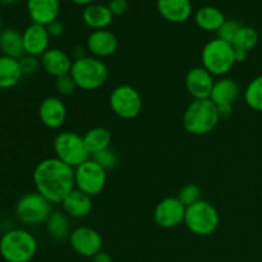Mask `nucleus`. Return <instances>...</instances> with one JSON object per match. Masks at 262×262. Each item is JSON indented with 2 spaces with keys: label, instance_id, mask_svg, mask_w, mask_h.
Wrapping results in <instances>:
<instances>
[{
  "label": "nucleus",
  "instance_id": "nucleus-17",
  "mask_svg": "<svg viewBox=\"0 0 262 262\" xmlns=\"http://www.w3.org/2000/svg\"><path fill=\"white\" fill-rule=\"evenodd\" d=\"M41 69L54 78L67 76L71 73L73 59L67 51L59 48H50L40 58Z\"/></svg>",
  "mask_w": 262,
  "mask_h": 262
},
{
  "label": "nucleus",
  "instance_id": "nucleus-15",
  "mask_svg": "<svg viewBox=\"0 0 262 262\" xmlns=\"http://www.w3.org/2000/svg\"><path fill=\"white\" fill-rule=\"evenodd\" d=\"M118 38L112 31L97 30L92 31L86 40V49L89 55L104 59L114 55L118 50Z\"/></svg>",
  "mask_w": 262,
  "mask_h": 262
},
{
  "label": "nucleus",
  "instance_id": "nucleus-37",
  "mask_svg": "<svg viewBox=\"0 0 262 262\" xmlns=\"http://www.w3.org/2000/svg\"><path fill=\"white\" fill-rule=\"evenodd\" d=\"M86 55H89V53H87V49H86V46H76V48L73 49V50H72V59H73V60H76V59H81V58H83V56H86Z\"/></svg>",
  "mask_w": 262,
  "mask_h": 262
},
{
  "label": "nucleus",
  "instance_id": "nucleus-3",
  "mask_svg": "<svg viewBox=\"0 0 262 262\" xmlns=\"http://www.w3.org/2000/svg\"><path fill=\"white\" fill-rule=\"evenodd\" d=\"M222 119L217 106L210 99L193 100L184 110L183 128L193 136H204L212 132Z\"/></svg>",
  "mask_w": 262,
  "mask_h": 262
},
{
  "label": "nucleus",
  "instance_id": "nucleus-29",
  "mask_svg": "<svg viewBox=\"0 0 262 262\" xmlns=\"http://www.w3.org/2000/svg\"><path fill=\"white\" fill-rule=\"evenodd\" d=\"M243 97L250 109L262 112V74L251 79L243 92Z\"/></svg>",
  "mask_w": 262,
  "mask_h": 262
},
{
  "label": "nucleus",
  "instance_id": "nucleus-32",
  "mask_svg": "<svg viewBox=\"0 0 262 262\" xmlns=\"http://www.w3.org/2000/svg\"><path fill=\"white\" fill-rule=\"evenodd\" d=\"M77 89L78 87H77L76 82L72 78L71 74H67V76L59 77L55 79V90L60 96H71Z\"/></svg>",
  "mask_w": 262,
  "mask_h": 262
},
{
  "label": "nucleus",
  "instance_id": "nucleus-4",
  "mask_svg": "<svg viewBox=\"0 0 262 262\" xmlns=\"http://www.w3.org/2000/svg\"><path fill=\"white\" fill-rule=\"evenodd\" d=\"M201 63L216 78L227 77L237 64L234 48L222 38H212L202 48Z\"/></svg>",
  "mask_w": 262,
  "mask_h": 262
},
{
  "label": "nucleus",
  "instance_id": "nucleus-41",
  "mask_svg": "<svg viewBox=\"0 0 262 262\" xmlns=\"http://www.w3.org/2000/svg\"><path fill=\"white\" fill-rule=\"evenodd\" d=\"M2 31H3V30H2V25H0V32H2Z\"/></svg>",
  "mask_w": 262,
  "mask_h": 262
},
{
  "label": "nucleus",
  "instance_id": "nucleus-30",
  "mask_svg": "<svg viewBox=\"0 0 262 262\" xmlns=\"http://www.w3.org/2000/svg\"><path fill=\"white\" fill-rule=\"evenodd\" d=\"M178 199L186 207L191 206V205L196 204V202H199L200 200H202L201 188L194 183L186 184V186L182 187L181 191H179Z\"/></svg>",
  "mask_w": 262,
  "mask_h": 262
},
{
  "label": "nucleus",
  "instance_id": "nucleus-21",
  "mask_svg": "<svg viewBox=\"0 0 262 262\" xmlns=\"http://www.w3.org/2000/svg\"><path fill=\"white\" fill-rule=\"evenodd\" d=\"M61 209L72 219H83L92 211V197L78 189H73L61 202Z\"/></svg>",
  "mask_w": 262,
  "mask_h": 262
},
{
  "label": "nucleus",
  "instance_id": "nucleus-12",
  "mask_svg": "<svg viewBox=\"0 0 262 262\" xmlns=\"http://www.w3.org/2000/svg\"><path fill=\"white\" fill-rule=\"evenodd\" d=\"M186 210L178 197H165L155 206L154 220L163 229H173L184 223Z\"/></svg>",
  "mask_w": 262,
  "mask_h": 262
},
{
  "label": "nucleus",
  "instance_id": "nucleus-31",
  "mask_svg": "<svg viewBox=\"0 0 262 262\" xmlns=\"http://www.w3.org/2000/svg\"><path fill=\"white\" fill-rule=\"evenodd\" d=\"M99 165H101L105 170H110L114 169L118 164V155L114 150L112 148H105V150L100 151V152L94 154L91 156Z\"/></svg>",
  "mask_w": 262,
  "mask_h": 262
},
{
  "label": "nucleus",
  "instance_id": "nucleus-33",
  "mask_svg": "<svg viewBox=\"0 0 262 262\" xmlns=\"http://www.w3.org/2000/svg\"><path fill=\"white\" fill-rule=\"evenodd\" d=\"M239 22H237V20L234 19H227L224 22V25L220 27V30L217 31V37L222 38V40L227 41V42H230L232 43V41L234 40L235 35H237V32L239 31L241 28Z\"/></svg>",
  "mask_w": 262,
  "mask_h": 262
},
{
  "label": "nucleus",
  "instance_id": "nucleus-22",
  "mask_svg": "<svg viewBox=\"0 0 262 262\" xmlns=\"http://www.w3.org/2000/svg\"><path fill=\"white\" fill-rule=\"evenodd\" d=\"M113 13L110 12L109 7L104 4H94L89 5L82 12V19L84 25L90 27L91 30H107L113 22Z\"/></svg>",
  "mask_w": 262,
  "mask_h": 262
},
{
  "label": "nucleus",
  "instance_id": "nucleus-8",
  "mask_svg": "<svg viewBox=\"0 0 262 262\" xmlns=\"http://www.w3.org/2000/svg\"><path fill=\"white\" fill-rule=\"evenodd\" d=\"M14 210L18 220L30 227L45 224L54 211L53 204L36 191L23 194L15 204Z\"/></svg>",
  "mask_w": 262,
  "mask_h": 262
},
{
  "label": "nucleus",
  "instance_id": "nucleus-35",
  "mask_svg": "<svg viewBox=\"0 0 262 262\" xmlns=\"http://www.w3.org/2000/svg\"><path fill=\"white\" fill-rule=\"evenodd\" d=\"M107 7L114 17H120V15L125 14V12L128 10V2L127 0H110Z\"/></svg>",
  "mask_w": 262,
  "mask_h": 262
},
{
  "label": "nucleus",
  "instance_id": "nucleus-16",
  "mask_svg": "<svg viewBox=\"0 0 262 262\" xmlns=\"http://www.w3.org/2000/svg\"><path fill=\"white\" fill-rule=\"evenodd\" d=\"M23 49L26 55L41 58L50 49V35L46 26L31 23L22 32Z\"/></svg>",
  "mask_w": 262,
  "mask_h": 262
},
{
  "label": "nucleus",
  "instance_id": "nucleus-2",
  "mask_svg": "<svg viewBox=\"0 0 262 262\" xmlns=\"http://www.w3.org/2000/svg\"><path fill=\"white\" fill-rule=\"evenodd\" d=\"M37 239L27 229H9L0 238V256L7 262H30L37 253Z\"/></svg>",
  "mask_w": 262,
  "mask_h": 262
},
{
  "label": "nucleus",
  "instance_id": "nucleus-7",
  "mask_svg": "<svg viewBox=\"0 0 262 262\" xmlns=\"http://www.w3.org/2000/svg\"><path fill=\"white\" fill-rule=\"evenodd\" d=\"M54 152L55 158L76 169L91 158L84 143L83 136L73 130H63L54 138Z\"/></svg>",
  "mask_w": 262,
  "mask_h": 262
},
{
  "label": "nucleus",
  "instance_id": "nucleus-28",
  "mask_svg": "<svg viewBox=\"0 0 262 262\" xmlns=\"http://www.w3.org/2000/svg\"><path fill=\"white\" fill-rule=\"evenodd\" d=\"M258 43V33L251 26H241L239 31L235 35L234 40L232 41V45L235 51L239 53L250 54L256 45Z\"/></svg>",
  "mask_w": 262,
  "mask_h": 262
},
{
  "label": "nucleus",
  "instance_id": "nucleus-6",
  "mask_svg": "<svg viewBox=\"0 0 262 262\" xmlns=\"http://www.w3.org/2000/svg\"><path fill=\"white\" fill-rule=\"evenodd\" d=\"M183 224L192 234L209 237L219 228L220 215L214 205L206 200H200L199 202L187 207Z\"/></svg>",
  "mask_w": 262,
  "mask_h": 262
},
{
  "label": "nucleus",
  "instance_id": "nucleus-10",
  "mask_svg": "<svg viewBox=\"0 0 262 262\" xmlns=\"http://www.w3.org/2000/svg\"><path fill=\"white\" fill-rule=\"evenodd\" d=\"M107 170L96 163L92 158L74 169L76 189L95 197L104 191L107 181Z\"/></svg>",
  "mask_w": 262,
  "mask_h": 262
},
{
  "label": "nucleus",
  "instance_id": "nucleus-25",
  "mask_svg": "<svg viewBox=\"0 0 262 262\" xmlns=\"http://www.w3.org/2000/svg\"><path fill=\"white\" fill-rule=\"evenodd\" d=\"M0 51L2 55L19 60L25 55L22 33L14 28H5L0 32Z\"/></svg>",
  "mask_w": 262,
  "mask_h": 262
},
{
  "label": "nucleus",
  "instance_id": "nucleus-36",
  "mask_svg": "<svg viewBox=\"0 0 262 262\" xmlns=\"http://www.w3.org/2000/svg\"><path fill=\"white\" fill-rule=\"evenodd\" d=\"M48 28V32L50 35V37H60L64 33V26L60 20H54L53 23H50L49 26H46Z\"/></svg>",
  "mask_w": 262,
  "mask_h": 262
},
{
  "label": "nucleus",
  "instance_id": "nucleus-27",
  "mask_svg": "<svg viewBox=\"0 0 262 262\" xmlns=\"http://www.w3.org/2000/svg\"><path fill=\"white\" fill-rule=\"evenodd\" d=\"M83 140L84 143H86L87 150L92 156L94 154L110 147L112 133L105 127H94L84 133Z\"/></svg>",
  "mask_w": 262,
  "mask_h": 262
},
{
  "label": "nucleus",
  "instance_id": "nucleus-11",
  "mask_svg": "<svg viewBox=\"0 0 262 262\" xmlns=\"http://www.w3.org/2000/svg\"><path fill=\"white\" fill-rule=\"evenodd\" d=\"M72 250L82 257H94L102 251V237L91 227H77L68 238Z\"/></svg>",
  "mask_w": 262,
  "mask_h": 262
},
{
  "label": "nucleus",
  "instance_id": "nucleus-40",
  "mask_svg": "<svg viewBox=\"0 0 262 262\" xmlns=\"http://www.w3.org/2000/svg\"><path fill=\"white\" fill-rule=\"evenodd\" d=\"M18 2H19V0H0V4L4 5V7H10V5L17 4Z\"/></svg>",
  "mask_w": 262,
  "mask_h": 262
},
{
  "label": "nucleus",
  "instance_id": "nucleus-23",
  "mask_svg": "<svg viewBox=\"0 0 262 262\" xmlns=\"http://www.w3.org/2000/svg\"><path fill=\"white\" fill-rule=\"evenodd\" d=\"M227 20L224 13L219 8L206 5V7L200 8L194 14V22L197 27L206 32H217L224 22Z\"/></svg>",
  "mask_w": 262,
  "mask_h": 262
},
{
  "label": "nucleus",
  "instance_id": "nucleus-13",
  "mask_svg": "<svg viewBox=\"0 0 262 262\" xmlns=\"http://www.w3.org/2000/svg\"><path fill=\"white\" fill-rule=\"evenodd\" d=\"M67 106L59 96H48L38 106V118L49 129H59L67 120Z\"/></svg>",
  "mask_w": 262,
  "mask_h": 262
},
{
  "label": "nucleus",
  "instance_id": "nucleus-20",
  "mask_svg": "<svg viewBox=\"0 0 262 262\" xmlns=\"http://www.w3.org/2000/svg\"><path fill=\"white\" fill-rule=\"evenodd\" d=\"M159 14L170 23H183L191 18L193 8L191 0H156Z\"/></svg>",
  "mask_w": 262,
  "mask_h": 262
},
{
  "label": "nucleus",
  "instance_id": "nucleus-5",
  "mask_svg": "<svg viewBox=\"0 0 262 262\" xmlns=\"http://www.w3.org/2000/svg\"><path fill=\"white\" fill-rule=\"evenodd\" d=\"M69 74L74 79L78 89L83 91H95L106 83L109 71L102 59L86 55L73 60Z\"/></svg>",
  "mask_w": 262,
  "mask_h": 262
},
{
  "label": "nucleus",
  "instance_id": "nucleus-14",
  "mask_svg": "<svg viewBox=\"0 0 262 262\" xmlns=\"http://www.w3.org/2000/svg\"><path fill=\"white\" fill-rule=\"evenodd\" d=\"M215 77L202 66L189 69L186 76V89L193 100L210 99Z\"/></svg>",
  "mask_w": 262,
  "mask_h": 262
},
{
  "label": "nucleus",
  "instance_id": "nucleus-38",
  "mask_svg": "<svg viewBox=\"0 0 262 262\" xmlns=\"http://www.w3.org/2000/svg\"><path fill=\"white\" fill-rule=\"evenodd\" d=\"M92 262H113V258L109 253L101 251L92 257Z\"/></svg>",
  "mask_w": 262,
  "mask_h": 262
},
{
  "label": "nucleus",
  "instance_id": "nucleus-18",
  "mask_svg": "<svg viewBox=\"0 0 262 262\" xmlns=\"http://www.w3.org/2000/svg\"><path fill=\"white\" fill-rule=\"evenodd\" d=\"M241 87L230 77H220L215 79L210 100L217 106V109H233V104L238 100Z\"/></svg>",
  "mask_w": 262,
  "mask_h": 262
},
{
  "label": "nucleus",
  "instance_id": "nucleus-39",
  "mask_svg": "<svg viewBox=\"0 0 262 262\" xmlns=\"http://www.w3.org/2000/svg\"><path fill=\"white\" fill-rule=\"evenodd\" d=\"M72 3H73V4H76V5H78V7H89V5H91V4H94L95 3V0H71Z\"/></svg>",
  "mask_w": 262,
  "mask_h": 262
},
{
  "label": "nucleus",
  "instance_id": "nucleus-24",
  "mask_svg": "<svg viewBox=\"0 0 262 262\" xmlns=\"http://www.w3.org/2000/svg\"><path fill=\"white\" fill-rule=\"evenodd\" d=\"M23 77L18 59L0 55V90H9L17 86Z\"/></svg>",
  "mask_w": 262,
  "mask_h": 262
},
{
  "label": "nucleus",
  "instance_id": "nucleus-19",
  "mask_svg": "<svg viewBox=\"0 0 262 262\" xmlns=\"http://www.w3.org/2000/svg\"><path fill=\"white\" fill-rule=\"evenodd\" d=\"M27 13L32 23L49 26L58 19L60 3L59 0H27Z\"/></svg>",
  "mask_w": 262,
  "mask_h": 262
},
{
  "label": "nucleus",
  "instance_id": "nucleus-1",
  "mask_svg": "<svg viewBox=\"0 0 262 262\" xmlns=\"http://www.w3.org/2000/svg\"><path fill=\"white\" fill-rule=\"evenodd\" d=\"M36 192L42 194L53 205L63 200L76 189L74 169L58 158H48L35 166L32 174Z\"/></svg>",
  "mask_w": 262,
  "mask_h": 262
},
{
  "label": "nucleus",
  "instance_id": "nucleus-34",
  "mask_svg": "<svg viewBox=\"0 0 262 262\" xmlns=\"http://www.w3.org/2000/svg\"><path fill=\"white\" fill-rule=\"evenodd\" d=\"M19 66L22 69L23 74H33L41 68L40 58L32 55H23L19 59Z\"/></svg>",
  "mask_w": 262,
  "mask_h": 262
},
{
  "label": "nucleus",
  "instance_id": "nucleus-26",
  "mask_svg": "<svg viewBox=\"0 0 262 262\" xmlns=\"http://www.w3.org/2000/svg\"><path fill=\"white\" fill-rule=\"evenodd\" d=\"M45 227L49 237L53 238L54 241L68 239L72 232L69 216L64 211H58V210L51 212L49 219L46 220Z\"/></svg>",
  "mask_w": 262,
  "mask_h": 262
},
{
  "label": "nucleus",
  "instance_id": "nucleus-9",
  "mask_svg": "<svg viewBox=\"0 0 262 262\" xmlns=\"http://www.w3.org/2000/svg\"><path fill=\"white\" fill-rule=\"evenodd\" d=\"M109 105L112 112L120 119H135L142 112V96L135 87L120 84L110 94Z\"/></svg>",
  "mask_w": 262,
  "mask_h": 262
}]
</instances>
